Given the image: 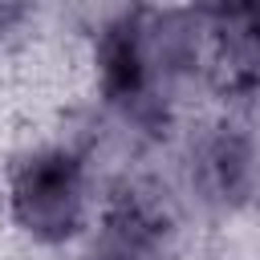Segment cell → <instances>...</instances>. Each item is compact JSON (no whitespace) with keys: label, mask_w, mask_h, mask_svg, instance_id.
Returning a JSON list of instances; mask_svg holds the SVG:
<instances>
[{"label":"cell","mask_w":260,"mask_h":260,"mask_svg":"<svg viewBox=\"0 0 260 260\" xmlns=\"http://www.w3.org/2000/svg\"><path fill=\"white\" fill-rule=\"evenodd\" d=\"M69 260H175V256H167L162 248H154V244L114 228V223H98V232Z\"/></svg>","instance_id":"3"},{"label":"cell","mask_w":260,"mask_h":260,"mask_svg":"<svg viewBox=\"0 0 260 260\" xmlns=\"http://www.w3.org/2000/svg\"><path fill=\"white\" fill-rule=\"evenodd\" d=\"M244 228L252 232V256H248V260H260V203H256V211L244 219Z\"/></svg>","instance_id":"5"},{"label":"cell","mask_w":260,"mask_h":260,"mask_svg":"<svg viewBox=\"0 0 260 260\" xmlns=\"http://www.w3.org/2000/svg\"><path fill=\"white\" fill-rule=\"evenodd\" d=\"M45 0H0V57L41 41Z\"/></svg>","instance_id":"4"},{"label":"cell","mask_w":260,"mask_h":260,"mask_svg":"<svg viewBox=\"0 0 260 260\" xmlns=\"http://www.w3.org/2000/svg\"><path fill=\"white\" fill-rule=\"evenodd\" d=\"M0 260H45V256H32V252H20V248H4V244H0Z\"/></svg>","instance_id":"6"},{"label":"cell","mask_w":260,"mask_h":260,"mask_svg":"<svg viewBox=\"0 0 260 260\" xmlns=\"http://www.w3.org/2000/svg\"><path fill=\"white\" fill-rule=\"evenodd\" d=\"M134 4L138 0H45L41 41L69 49V53H81L110 24H118Z\"/></svg>","instance_id":"2"},{"label":"cell","mask_w":260,"mask_h":260,"mask_svg":"<svg viewBox=\"0 0 260 260\" xmlns=\"http://www.w3.org/2000/svg\"><path fill=\"white\" fill-rule=\"evenodd\" d=\"M110 171L57 106L0 146V240L45 260H69L102 223Z\"/></svg>","instance_id":"1"}]
</instances>
